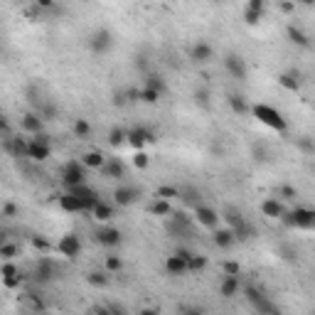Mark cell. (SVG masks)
Here are the masks:
<instances>
[{
  "instance_id": "cell-26",
  "label": "cell",
  "mask_w": 315,
  "mask_h": 315,
  "mask_svg": "<svg viewBox=\"0 0 315 315\" xmlns=\"http://www.w3.org/2000/svg\"><path fill=\"white\" fill-rule=\"evenodd\" d=\"M229 109L234 113H239V116H244V113L249 111V104H246V99L241 96V94H229Z\"/></svg>"
},
{
  "instance_id": "cell-19",
  "label": "cell",
  "mask_w": 315,
  "mask_h": 315,
  "mask_svg": "<svg viewBox=\"0 0 315 315\" xmlns=\"http://www.w3.org/2000/svg\"><path fill=\"white\" fill-rule=\"evenodd\" d=\"M278 84H281L283 89H288V92H298V89H300V84H303L300 72H296V69H291V72H283V74L278 76Z\"/></svg>"
},
{
  "instance_id": "cell-23",
  "label": "cell",
  "mask_w": 315,
  "mask_h": 315,
  "mask_svg": "<svg viewBox=\"0 0 315 315\" xmlns=\"http://www.w3.org/2000/svg\"><path fill=\"white\" fill-rule=\"evenodd\" d=\"M286 35H288V39H291L293 44H298V47H308V44H310L308 35H305L303 30H298L296 25H288V27H286Z\"/></svg>"
},
{
  "instance_id": "cell-30",
  "label": "cell",
  "mask_w": 315,
  "mask_h": 315,
  "mask_svg": "<svg viewBox=\"0 0 315 315\" xmlns=\"http://www.w3.org/2000/svg\"><path fill=\"white\" fill-rule=\"evenodd\" d=\"M195 104H200L202 109H209L212 101H209V89L207 86H197L195 89Z\"/></svg>"
},
{
  "instance_id": "cell-12",
  "label": "cell",
  "mask_w": 315,
  "mask_h": 315,
  "mask_svg": "<svg viewBox=\"0 0 315 315\" xmlns=\"http://www.w3.org/2000/svg\"><path fill=\"white\" fill-rule=\"evenodd\" d=\"M155 141V133L148 128H133L128 130V146L136 150H143L146 143H153Z\"/></svg>"
},
{
  "instance_id": "cell-43",
  "label": "cell",
  "mask_w": 315,
  "mask_h": 315,
  "mask_svg": "<svg viewBox=\"0 0 315 315\" xmlns=\"http://www.w3.org/2000/svg\"><path fill=\"white\" fill-rule=\"evenodd\" d=\"M8 278H20V271L8 261L5 266H3V281H8Z\"/></svg>"
},
{
  "instance_id": "cell-32",
  "label": "cell",
  "mask_w": 315,
  "mask_h": 315,
  "mask_svg": "<svg viewBox=\"0 0 315 315\" xmlns=\"http://www.w3.org/2000/svg\"><path fill=\"white\" fill-rule=\"evenodd\" d=\"M74 133H76V138H86V136L92 133V123H89L86 118H76L74 121Z\"/></svg>"
},
{
  "instance_id": "cell-50",
  "label": "cell",
  "mask_w": 315,
  "mask_h": 315,
  "mask_svg": "<svg viewBox=\"0 0 315 315\" xmlns=\"http://www.w3.org/2000/svg\"><path fill=\"white\" fill-rule=\"evenodd\" d=\"M214 3H219V0H214Z\"/></svg>"
},
{
  "instance_id": "cell-21",
  "label": "cell",
  "mask_w": 315,
  "mask_h": 315,
  "mask_svg": "<svg viewBox=\"0 0 315 315\" xmlns=\"http://www.w3.org/2000/svg\"><path fill=\"white\" fill-rule=\"evenodd\" d=\"M55 274H57L55 261H50V259H39L37 261V268H35V276H37V281H52Z\"/></svg>"
},
{
  "instance_id": "cell-40",
  "label": "cell",
  "mask_w": 315,
  "mask_h": 315,
  "mask_svg": "<svg viewBox=\"0 0 315 315\" xmlns=\"http://www.w3.org/2000/svg\"><path fill=\"white\" fill-rule=\"evenodd\" d=\"M146 84H148V86H153V89H158V92H163V94H165V81H163V76L150 74L148 79H146Z\"/></svg>"
},
{
  "instance_id": "cell-15",
  "label": "cell",
  "mask_w": 315,
  "mask_h": 315,
  "mask_svg": "<svg viewBox=\"0 0 315 315\" xmlns=\"http://www.w3.org/2000/svg\"><path fill=\"white\" fill-rule=\"evenodd\" d=\"M165 271L170 274V276H185V274H190V268H187V259H183L180 254L167 256L165 259Z\"/></svg>"
},
{
  "instance_id": "cell-5",
  "label": "cell",
  "mask_w": 315,
  "mask_h": 315,
  "mask_svg": "<svg viewBox=\"0 0 315 315\" xmlns=\"http://www.w3.org/2000/svg\"><path fill=\"white\" fill-rule=\"evenodd\" d=\"M224 69H227V74L232 76V79H237V81H246V76H249V67H246L244 57H239V55L224 57Z\"/></svg>"
},
{
  "instance_id": "cell-20",
  "label": "cell",
  "mask_w": 315,
  "mask_h": 315,
  "mask_svg": "<svg viewBox=\"0 0 315 315\" xmlns=\"http://www.w3.org/2000/svg\"><path fill=\"white\" fill-rule=\"evenodd\" d=\"M81 160H84V165L89 167V170H101V167L106 165V155L104 153H99V150H89V153H84L81 155Z\"/></svg>"
},
{
  "instance_id": "cell-11",
  "label": "cell",
  "mask_w": 315,
  "mask_h": 315,
  "mask_svg": "<svg viewBox=\"0 0 315 315\" xmlns=\"http://www.w3.org/2000/svg\"><path fill=\"white\" fill-rule=\"evenodd\" d=\"M20 128L25 130L27 136H37L44 130V118L39 116V113H25L22 118H20Z\"/></svg>"
},
{
  "instance_id": "cell-25",
  "label": "cell",
  "mask_w": 315,
  "mask_h": 315,
  "mask_svg": "<svg viewBox=\"0 0 315 315\" xmlns=\"http://www.w3.org/2000/svg\"><path fill=\"white\" fill-rule=\"evenodd\" d=\"M163 99V92H158V89H153V86H143V89H138V101H143V104H158Z\"/></svg>"
},
{
  "instance_id": "cell-37",
  "label": "cell",
  "mask_w": 315,
  "mask_h": 315,
  "mask_svg": "<svg viewBox=\"0 0 315 315\" xmlns=\"http://www.w3.org/2000/svg\"><path fill=\"white\" fill-rule=\"evenodd\" d=\"M276 195L281 200H293V197H298V190L296 187H291V185H281Z\"/></svg>"
},
{
  "instance_id": "cell-45",
  "label": "cell",
  "mask_w": 315,
  "mask_h": 315,
  "mask_svg": "<svg viewBox=\"0 0 315 315\" xmlns=\"http://www.w3.org/2000/svg\"><path fill=\"white\" fill-rule=\"evenodd\" d=\"M281 10H283V13H293V10H296V0H293V3L283 0V3H281Z\"/></svg>"
},
{
  "instance_id": "cell-1",
  "label": "cell",
  "mask_w": 315,
  "mask_h": 315,
  "mask_svg": "<svg viewBox=\"0 0 315 315\" xmlns=\"http://www.w3.org/2000/svg\"><path fill=\"white\" fill-rule=\"evenodd\" d=\"M251 113H254V118L263 123V126H268L271 130H276V133H286L288 130V121L283 118V113L274 109V106H268V104H256V106H251Z\"/></svg>"
},
{
  "instance_id": "cell-42",
  "label": "cell",
  "mask_w": 315,
  "mask_h": 315,
  "mask_svg": "<svg viewBox=\"0 0 315 315\" xmlns=\"http://www.w3.org/2000/svg\"><path fill=\"white\" fill-rule=\"evenodd\" d=\"M224 274H227V276H239L241 266L237 261H224Z\"/></svg>"
},
{
  "instance_id": "cell-49",
  "label": "cell",
  "mask_w": 315,
  "mask_h": 315,
  "mask_svg": "<svg viewBox=\"0 0 315 315\" xmlns=\"http://www.w3.org/2000/svg\"><path fill=\"white\" fill-rule=\"evenodd\" d=\"M300 5H315V0H298Z\"/></svg>"
},
{
  "instance_id": "cell-10",
  "label": "cell",
  "mask_w": 315,
  "mask_h": 315,
  "mask_svg": "<svg viewBox=\"0 0 315 315\" xmlns=\"http://www.w3.org/2000/svg\"><path fill=\"white\" fill-rule=\"evenodd\" d=\"M138 190L130 185H118L116 190H113V202L118 204V207H130V204L138 200Z\"/></svg>"
},
{
  "instance_id": "cell-39",
  "label": "cell",
  "mask_w": 315,
  "mask_h": 315,
  "mask_svg": "<svg viewBox=\"0 0 315 315\" xmlns=\"http://www.w3.org/2000/svg\"><path fill=\"white\" fill-rule=\"evenodd\" d=\"M15 254H18V246H15V244H3V246H0V256L5 261H10Z\"/></svg>"
},
{
  "instance_id": "cell-47",
  "label": "cell",
  "mask_w": 315,
  "mask_h": 315,
  "mask_svg": "<svg viewBox=\"0 0 315 315\" xmlns=\"http://www.w3.org/2000/svg\"><path fill=\"white\" fill-rule=\"evenodd\" d=\"M32 244H35V246H37V249H42V251H44V249H47V241H44V239H37V237H35V239H32Z\"/></svg>"
},
{
  "instance_id": "cell-6",
  "label": "cell",
  "mask_w": 315,
  "mask_h": 315,
  "mask_svg": "<svg viewBox=\"0 0 315 315\" xmlns=\"http://www.w3.org/2000/svg\"><path fill=\"white\" fill-rule=\"evenodd\" d=\"M57 251L64 256V259H76L79 251H81V241L76 234H64L62 239L57 241Z\"/></svg>"
},
{
  "instance_id": "cell-31",
  "label": "cell",
  "mask_w": 315,
  "mask_h": 315,
  "mask_svg": "<svg viewBox=\"0 0 315 315\" xmlns=\"http://www.w3.org/2000/svg\"><path fill=\"white\" fill-rule=\"evenodd\" d=\"M296 146L300 148V153H305V155H315V141L310 136H303V138H298Z\"/></svg>"
},
{
  "instance_id": "cell-18",
  "label": "cell",
  "mask_w": 315,
  "mask_h": 315,
  "mask_svg": "<svg viewBox=\"0 0 315 315\" xmlns=\"http://www.w3.org/2000/svg\"><path fill=\"white\" fill-rule=\"evenodd\" d=\"M239 291H241L239 276H227V274H224L222 283H219V293H222V298H234Z\"/></svg>"
},
{
  "instance_id": "cell-22",
  "label": "cell",
  "mask_w": 315,
  "mask_h": 315,
  "mask_svg": "<svg viewBox=\"0 0 315 315\" xmlns=\"http://www.w3.org/2000/svg\"><path fill=\"white\" fill-rule=\"evenodd\" d=\"M101 172H104L106 177H123V175H126V167H123V163H121L118 158H109L106 165L101 167Z\"/></svg>"
},
{
  "instance_id": "cell-41",
  "label": "cell",
  "mask_w": 315,
  "mask_h": 315,
  "mask_svg": "<svg viewBox=\"0 0 315 315\" xmlns=\"http://www.w3.org/2000/svg\"><path fill=\"white\" fill-rule=\"evenodd\" d=\"M89 283L92 286H106L109 283V271L106 274H89Z\"/></svg>"
},
{
  "instance_id": "cell-36",
  "label": "cell",
  "mask_w": 315,
  "mask_h": 315,
  "mask_svg": "<svg viewBox=\"0 0 315 315\" xmlns=\"http://www.w3.org/2000/svg\"><path fill=\"white\" fill-rule=\"evenodd\" d=\"M123 268V261L118 259V256H106V271L109 274H118Z\"/></svg>"
},
{
  "instance_id": "cell-2",
  "label": "cell",
  "mask_w": 315,
  "mask_h": 315,
  "mask_svg": "<svg viewBox=\"0 0 315 315\" xmlns=\"http://www.w3.org/2000/svg\"><path fill=\"white\" fill-rule=\"evenodd\" d=\"M86 170H89V167L84 165L81 158L64 163V165H62V183H64V187L69 190V187L84 185V183H86Z\"/></svg>"
},
{
  "instance_id": "cell-4",
  "label": "cell",
  "mask_w": 315,
  "mask_h": 315,
  "mask_svg": "<svg viewBox=\"0 0 315 315\" xmlns=\"http://www.w3.org/2000/svg\"><path fill=\"white\" fill-rule=\"evenodd\" d=\"M111 47H113V35L106 30V27H99V30L92 35V39H89V50L99 57L106 55Z\"/></svg>"
},
{
  "instance_id": "cell-38",
  "label": "cell",
  "mask_w": 315,
  "mask_h": 315,
  "mask_svg": "<svg viewBox=\"0 0 315 315\" xmlns=\"http://www.w3.org/2000/svg\"><path fill=\"white\" fill-rule=\"evenodd\" d=\"M158 197H163V200L180 197V190H177V187H158Z\"/></svg>"
},
{
  "instance_id": "cell-14",
  "label": "cell",
  "mask_w": 315,
  "mask_h": 315,
  "mask_svg": "<svg viewBox=\"0 0 315 315\" xmlns=\"http://www.w3.org/2000/svg\"><path fill=\"white\" fill-rule=\"evenodd\" d=\"M59 207H62L64 212H72V214H84V212H86L84 202H81L76 195H72L69 190H67L64 195H59Z\"/></svg>"
},
{
  "instance_id": "cell-44",
  "label": "cell",
  "mask_w": 315,
  "mask_h": 315,
  "mask_svg": "<svg viewBox=\"0 0 315 315\" xmlns=\"http://www.w3.org/2000/svg\"><path fill=\"white\" fill-rule=\"evenodd\" d=\"M18 214V207L13 202H5L3 204V217H15Z\"/></svg>"
},
{
  "instance_id": "cell-16",
  "label": "cell",
  "mask_w": 315,
  "mask_h": 315,
  "mask_svg": "<svg viewBox=\"0 0 315 315\" xmlns=\"http://www.w3.org/2000/svg\"><path fill=\"white\" fill-rule=\"evenodd\" d=\"M5 150H10L15 158H27V150H30V141H25V138H5Z\"/></svg>"
},
{
  "instance_id": "cell-7",
  "label": "cell",
  "mask_w": 315,
  "mask_h": 315,
  "mask_svg": "<svg viewBox=\"0 0 315 315\" xmlns=\"http://www.w3.org/2000/svg\"><path fill=\"white\" fill-rule=\"evenodd\" d=\"M195 219H197V224H202L204 229H217L219 227V219H222V214H217L212 207H195Z\"/></svg>"
},
{
  "instance_id": "cell-28",
  "label": "cell",
  "mask_w": 315,
  "mask_h": 315,
  "mask_svg": "<svg viewBox=\"0 0 315 315\" xmlns=\"http://www.w3.org/2000/svg\"><path fill=\"white\" fill-rule=\"evenodd\" d=\"M150 212H153V214H158V217H165V214L172 212V207H170L167 200H163V197H155V202H153V207H150Z\"/></svg>"
},
{
  "instance_id": "cell-3",
  "label": "cell",
  "mask_w": 315,
  "mask_h": 315,
  "mask_svg": "<svg viewBox=\"0 0 315 315\" xmlns=\"http://www.w3.org/2000/svg\"><path fill=\"white\" fill-rule=\"evenodd\" d=\"M283 222L293 229H315V209L308 207H296L293 212L283 214Z\"/></svg>"
},
{
  "instance_id": "cell-24",
  "label": "cell",
  "mask_w": 315,
  "mask_h": 315,
  "mask_svg": "<svg viewBox=\"0 0 315 315\" xmlns=\"http://www.w3.org/2000/svg\"><path fill=\"white\" fill-rule=\"evenodd\" d=\"M92 214H94V219H99V222H109V219H113V207L99 200L96 207L92 209Z\"/></svg>"
},
{
  "instance_id": "cell-9",
  "label": "cell",
  "mask_w": 315,
  "mask_h": 315,
  "mask_svg": "<svg viewBox=\"0 0 315 315\" xmlns=\"http://www.w3.org/2000/svg\"><path fill=\"white\" fill-rule=\"evenodd\" d=\"M94 239L96 244H101V246H106V249H116V246H121V232L118 229H113V227H104V229H99L96 234H94Z\"/></svg>"
},
{
  "instance_id": "cell-46",
  "label": "cell",
  "mask_w": 315,
  "mask_h": 315,
  "mask_svg": "<svg viewBox=\"0 0 315 315\" xmlns=\"http://www.w3.org/2000/svg\"><path fill=\"white\" fill-rule=\"evenodd\" d=\"M246 8H251V10H259V13H263V0H249V5Z\"/></svg>"
},
{
  "instance_id": "cell-29",
  "label": "cell",
  "mask_w": 315,
  "mask_h": 315,
  "mask_svg": "<svg viewBox=\"0 0 315 315\" xmlns=\"http://www.w3.org/2000/svg\"><path fill=\"white\" fill-rule=\"evenodd\" d=\"M204 266H207V256L202 254H192L190 261H187V268H190V274H197V271H202Z\"/></svg>"
},
{
  "instance_id": "cell-8",
  "label": "cell",
  "mask_w": 315,
  "mask_h": 315,
  "mask_svg": "<svg viewBox=\"0 0 315 315\" xmlns=\"http://www.w3.org/2000/svg\"><path fill=\"white\" fill-rule=\"evenodd\" d=\"M212 241L217 249H232L237 244V232L232 227H217L212 229Z\"/></svg>"
},
{
  "instance_id": "cell-35",
  "label": "cell",
  "mask_w": 315,
  "mask_h": 315,
  "mask_svg": "<svg viewBox=\"0 0 315 315\" xmlns=\"http://www.w3.org/2000/svg\"><path fill=\"white\" fill-rule=\"evenodd\" d=\"M150 163L148 153H143V150H136V155H133V165L138 167V170H146Z\"/></svg>"
},
{
  "instance_id": "cell-48",
  "label": "cell",
  "mask_w": 315,
  "mask_h": 315,
  "mask_svg": "<svg viewBox=\"0 0 315 315\" xmlns=\"http://www.w3.org/2000/svg\"><path fill=\"white\" fill-rule=\"evenodd\" d=\"M37 5H39V8H52V5H55V0H37Z\"/></svg>"
},
{
  "instance_id": "cell-13",
  "label": "cell",
  "mask_w": 315,
  "mask_h": 315,
  "mask_svg": "<svg viewBox=\"0 0 315 315\" xmlns=\"http://www.w3.org/2000/svg\"><path fill=\"white\" fill-rule=\"evenodd\" d=\"M261 212H263V217H268V219H283L286 207L281 202V197H268V200L261 202Z\"/></svg>"
},
{
  "instance_id": "cell-27",
  "label": "cell",
  "mask_w": 315,
  "mask_h": 315,
  "mask_svg": "<svg viewBox=\"0 0 315 315\" xmlns=\"http://www.w3.org/2000/svg\"><path fill=\"white\" fill-rule=\"evenodd\" d=\"M109 143H111L113 148H118V146H123V143H128V130L118 128V126H113L109 130Z\"/></svg>"
},
{
  "instance_id": "cell-34",
  "label": "cell",
  "mask_w": 315,
  "mask_h": 315,
  "mask_svg": "<svg viewBox=\"0 0 315 315\" xmlns=\"http://www.w3.org/2000/svg\"><path fill=\"white\" fill-rule=\"evenodd\" d=\"M261 18H263V13H259V10H251V8L244 10V22L246 25H259Z\"/></svg>"
},
{
  "instance_id": "cell-33",
  "label": "cell",
  "mask_w": 315,
  "mask_h": 315,
  "mask_svg": "<svg viewBox=\"0 0 315 315\" xmlns=\"http://www.w3.org/2000/svg\"><path fill=\"white\" fill-rule=\"evenodd\" d=\"M37 113L44 118V121H52L57 116V109H55V104H39L37 106Z\"/></svg>"
},
{
  "instance_id": "cell-17",
  "label": "cell",
  "mask_w": 315,
  "mask_h": 315,
  "mask_svg": "<svg viewBox=\"0 0 315 315\" xmlns=\"http://www.w3.org/2000/svg\"><path fill=\"white\" fill-rule=\"evenodd\" d=\"M192 59H195L197 64H209V62L214 59V50H212V44H207V42H197V44L192 47Z\"/></svg>"
}]
</instances>
